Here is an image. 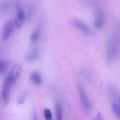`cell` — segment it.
<instances>
[{"instance_id":"obj_14","label":"cell","mask_w":120,"mask_h":120,"mask_svg":"<svg viewBox=\"0 0 120 120\" xmlns=\"http://www.w3.org/2000/svg\"><path fill=\"white\" fill-rule=\"evenodd\" d=\"M40 36H41V29L39 28H36L30 36V42L32 44H36L39 39Z\"/></svg>"},{"instance_id":"obj_5","label":"cell","mask_w":120,"mask_h":120,"mask_svg":"<svg viewBox=\"0 0 120 120\" xmlns=\"http://www.w3.org/2000/svg\"><path fill=\"white\" fill-rule=\"evenodd\" d=\"M94 25L98 29H101L105 25V18L103 9L100 5H96Z\"/></svg>"},{"instance_id":"obj_11","label":"cell","mask_w":120,"mask_h":120,"mask_svg":"<svg viewBox=\"0 0 120 120\" xmlns=\"http://www.w3.org/2000/svg\"><path fill=\"white\" fill-rule=\"evenodd\" d=\"M39 56V49L38 47L33 49L28 55L26 56V60L28 62H34L36 60Z\"/></svg>"},{"instance_id":"obj_7","label":"cell","mask_w":120,"mask_h":120,"mask_svg":"<svg viewBox=\"0 0 120 120\" xmlns=\"http://www.w3.org/2000/svg\"><path fill=\"white\" fill-rule=\"evenodd\" d=\"M14 7L16 9L19 8L20 4L18 1H5L1 4L0 5V11L2 14H7L12 10V8Z\"/></svg>"},{"instance_id":"obj_18","label":"cell","mask_w":120,"mask_h":120,"mask_svg":"<svg viewBox=\"0 0 120 120\" xmlns=\"http://www.w3.org/2000/svg\"><path fill=\"white\" fill-rule=\"evenodd\" d=\"M44 116L46 120H52V114L51 111L49 109H45Z\"/></svg>"},{"instance_id":"obj_13","label":"cell","mask_w":120,"mask_h":120,"mask_svg":"<svg viewBox=\"0 0 120 120\" xmlns=\"http://www.w3.org/2000/svg\"><path fill=\"white\" fill-rule=\"evenodd\" d=\"M30 80L36 85H41L42 84V77L38 71H34L31 73L30 76Z\"/></svg>"},{"instance_id":"obj_1","label":"cell","mask_w":120,"mask_h":120,"mask_svg":"<svg viewBox=\"0 0 120 120\" xmlns=\"http://www.w3.org/2000/svg\"><path fill=\"white\" fill-rule=\"evenodd\" d=\"M107 56L109 62L116 60L119 52V41L116 36H111L107 43Z\"/></svg>"},{"instance_id":"obj_2","label":"cell","mask_w":120,"mask_h":120,"mask_svg":"<svg viewBox=\"0 0 120 120\" xmlns=\"http://www.w3.org/2000/svg\"><path fill=\"white\" fill-rule=\"evenodd\" d=\"M14 84L11 79L8 76H7L2 86V91H1V98L4 106L8 105L10 100V93L11 89L12 84Z\"/></svg>"},{"instance_id":"obj_15","label":"cell","mask_w":120,"mask_h":120,"mask_svg":"<svg viewBox=\"0 0 120 120\" xmlns=\"http://www.w3.org/2000/svg\"><path fill=\"white\" fill-rule=\"evenodd\" d=\"M28 96H29V92L27 90L23 91L22 93L21 94V95L19 97L18 100V104H23L26 101V100L28 98Z\"/></svg>"},{"instance_id":"obj_16","label":"cell","mask_w":120,"mask_h":120,"mask_svg":"<svg viewBox=\"0 0 120 120\" xmlns=\"http://www.w3.org/2000/svg\"><path fill=\"white\" fill-rule=\"evenodd\" d=\"M111 109H112V111L114 113V114L116 115V116H117V117L118 118H120V107L119 104H117L116 103H112L111 104Z\"/></svg>"},{"instance_id":"obj_21","label":"cell","mask_w":120,"mask_h":120,"mask_svg":"<svg viewBox=\"0 0 120 120\" xmlns=\"http://www.w3.org/2000/svg\"><path fill=\"white\" fill-rule=\"evenodd\" d=\"M0 120H3V119H2V118L1 117V116H0Z\"/></svg>"},{"instance_id":"obj_8","label":"cell","mask_w":120,"mask_h":120,"mask_svg":"<svg viewBox=\"0 0 120 120\" xmlns=\"http://www.w3.org/2000/svg\"><path fill=\"white\" fill-rule=\"evenodd\" d=\"M22 71V68L21 64H16L13 66L9 73L8 76L10 77L13 83H15L16 81L19 79L21 76V74Z\"/></svg>"},{"instance_id":"obj_17","label":"cell","mask_w":120,"mask_h":120,"mask_svg":"<svg viewBox=\"0 0 120 120\" xmlns=\"http://www.w3.org/2000/svg\"><path fill=\"white\" fill-rule=\"evenodd\" d=\"M8 66V62L5 60H0V76L4 72Z\"/></svg>"},{"instance_id":"obj_20","label":"cell","mask_w":120,"mask_h":120,"mask_svg":"<svg viewBox=\"0 0 120 120\" xmlns=\"http://www.w3.org/2000/svg\"><path fill=\"white\" fill-rule=\"evenodd\" d=\"M33 120H39L38 117L37 112L36 110H35L34 112V116H33Z\"/></svg>"},{"instance_id":"obj_12","label":"cell","mask_w":120,"mask_h":120,"mask_svg":"<svg viewBox=\"0 0 120 120\" xmlns=\"http://www.w3.org/2000/svg\"><path fill=\"white\" fill-rule=\"evenodd\" d=\"M56 120H62L63 118L62 104L59 98L56 100Z\"/></svg>"},{"instance_id":"obj_9","label":"cell","mask_w":120,"mask_h":120,"mask_svg":"<svg viewBox=\"0 0 120 120\" xmlns=\"http://www.w3.org/2000/svg\"><path fill=\"white\" fill-rule=\"evenodd\" d=\"M15 19V25H16V28H20L22 27L24 23L25 19V14L24 11L23 9L19 7L17 9V13Z\"/></svg>"},{"instance_id":"obj_19","label":"cell","mask_w":120,"mask_h":120,"mask_svg":"<svg viewBox=\"0 0 120 120\" xmlns=\"http://www.w3.org/2000/svg\"><path fill=\"white\" fill-rule=\"evenodd\" d=\"M93 120H104V118H103L102 114L99 112V113L97 114V115L96 116V117Z\"/></svg>"},{"instance_id":"obj_4","label":"cell","mask_w":120,"mask_h":120,"mask_svg":"<svg viewBox=\"0 0 120 120\" xmlns=\"http://www.w3.org/2000/svg\"><path fill=\"white\" fill-rule=\"evenodd\" d=\"M77 90H78L79 94L80 96V99L84 107V110L87 113H90L91 111V104L89 100V97L87 96L86 90L80 84H79L77 85Z\"/></svg>"},{"instance_id":"obj_6","label":"cell","mask_w":120,"mask_h":120,"mask_svg":"<svg viewBox=\"0 0 120 120\" xmlns=\"http://www.w3.org/2000/svg\"><path fill=\"white\" fill-rule=\"evenodd\" d=\"M71 24L86 35L90 36L93 35L94 32L92 29L82 20L76 18L73 19L71 20Z\"/></svg>"},{"instance_id":"obj_10","label":"cell","mask_w":120,"mask_h":120,"mask_svg":"<svg viewBox=\"0 0 120 120\" xmlns=\"http://www.w3.org/2000/svg\"><path fill=\"white\" fill-rule=\"evenodd\" d=\"M109 93L110 97L114 100V103L118 104L120 102L119 93L116 87L110 85L109 87Z\"/></svg>"},{"instance_id":"obj_3","label":"cell","mask_w":120,"mask_h":120,"mask_svg":"<svg viewBox=\"0 0 120 120\" xmlns=\"http://www.w3.org/2000/svg\"><path fill=\"white\" fill-rule=\"evenodd\" d=\"M16 28L14 18L9 19L5 22L1 30V38L3 41L8 39Z\"/></svg>"}]
</instances>
